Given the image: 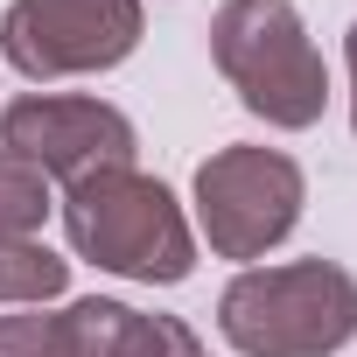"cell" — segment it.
Masks as SVG:
<instances>
[{
	"instance_id": "obj_12",
	"label": "cell",
	"mask_w": 357,
	"mask_h": 357,
	"mask_svg": "<svg viewBox=\"0 0 357 357\" xmlns=\"http://www.w3.org/2000/svg\"><path fill=\"white\" fill-rule=\"evenodd\" d=\"M350 126H357V98H350Z\"/></svg>"
},
{
	"instance_id": "obj_10",
	"label": "cell",
	"mask_w": 357,
	"mask_h": 357,
	"mask_svg": "<svg viewBox=\"0 0 357 357\" xmlns=\"http://www.w3.org/2000/svg\"><path fill=\"white\" fill-rule=\"evenodd\" d=\"M0 357H70L63 350V315H43V308L0 315Z\"/></svg>"
},
{
	"instance_id": "obj_6",
	"label": "cell",
	"mask_w": 357,
	"mask_h": 357,
	"mask_svg": "<svg viewBox=\"0 0 357 357\" xmlns=\"http://www.w3.org/2000/svg\"><path fill=\"white\" fill-rule=\"evenodd\" d=\"M0 147L36 161L50 183H84L98 168H133V119L105 98H63V91H29L0 112Z\"/></svg>"
},
{
	"instance_id": "obj_9",
	"label": "cell",
	"mask_w": 357,
	"mask_h": 357,
	"mask_svg": "<svg viewBox=\"0 0 357 357\" xmlns=\"http://www.w3.org/2000/svg\"><path fill=\"white\" fill-rule=\"evenodd\" d=\"M50 175L36 161H22L15 147H0V238H36L50 218Z\"/></svg>"
},
{
	"instance_id": "obj_7",
	"label": "cell",
	"mask_w": 357,
	"mask_h": 357,
	"mask_svg": "<svg viewBox=\"0 0 357 357\" xmlns=\"http://www.w3.org/2000/svg\"><path fill=\"white\" fill-rule=\"evenodd\" d=\"M63 350L70 357H204L190 322L140 315V308L105 301V294H84L63 308Z\"/></svg>"
},
{
	"instance_id": "obj_4",
	"label": "cell",
	"mask_w": 357,
	"mask_h": 357,
	"mask_svg": "<svg viewBox=\"0 0 357 357\" xmlns=\"http://www.w3.org/2000/svg\"><path fill=\"white\" fill-rule=\"evenodd\" d=\"M308 183L301 161L280 147H218L197 168V225L211 238L218 259H259L266 245H280L301 225Z\"/></svg>"
},
{
	"instance_id": "obj_5",
	"label": "cell",
	"mask_w": 357,
	"mask_h": 357,
	"mask_svg": "<svg viewBox=\"0 0 357 357\" xmlns=\"http://www.w3.org/2000/svg\"><path fill=\"white\" fill-rule=\"evenodd\" d=\"M140 29V0H15L0 15V56L36 84L91 77L126 63Z\"/></svg>"
},
{
	"instance_id": "obj_2",
	"label": "cell",
	"mask_w": 357,
	"mask_h": 357,
	"mask_svg": "<svg viewBox=\"0 0 357 357\" xmlns=\"http://www.w3.org/2000/svg\"><path fill=\"white\" fill-rule=\"evenodd\" d=\"M218 329L238 357H329L357 336V273L336 259L245 266L218 294Z\"/></svg>"
},
{
	"instance_id": "obj_8",
	"label": "cell",
	"mask_w": 357,
	"mask_h": 357,
	"mask_svg": "<svg viewBox=\"0 0 357 357\" xmlns=\"http://www.w3.org/2000/svg\"><path fill=\"white\" fill-rule=\"evenodd\" d=\"M70 287V259H56L43 238H0V301L43 308Z\"/></svg>"
},
{
	"instance_id": "obj_1",
	"label": "cell",
	"mask_w": 357,
	"mask_h": 357,
	"mask_svg": "<svg viewBox=\"0 0 357 357\" xmlns=\"http://www.w3.org/2000/svg\"><path fill=\"white\" fill-rule=\"evenodd\" d=\"M63 231H70L77 259H91L119 280H140V287H175L197 266V231L175 204V190L140 168H98L84 183H70Z\"/></svg>"
},
{
	"instance_id": "obj_11",
	"label": "cell",
	"mask_w": 357,
	"mask_h": 357,
	"mask_svg": "<svg viewBox=\"0 0 357 357\" xmlns=\"http://www.w3.org/2000/svg\"><path fill=\"white\" fill-rule=\"evenodd\" d=\"M350 77H357V29H350Z\"/></svg>"
},
{
	"instance_id": "obj_3",
	"label": "cell",
	"mask_w": 357,
	"mask_h": 357,
	"mask_svg": "<svg viewBox=\"0 0 357 357\" xmlns=\"http://www.w3.org/2000/svg\"><path fill=\"white\" fill-rule=\"evenodd\" d=\"M211 56L238 105L280 133H301L329 105V70L322 50L308 43L294 0H225L211 22Z\"/></svg>"
}]
</instances>
